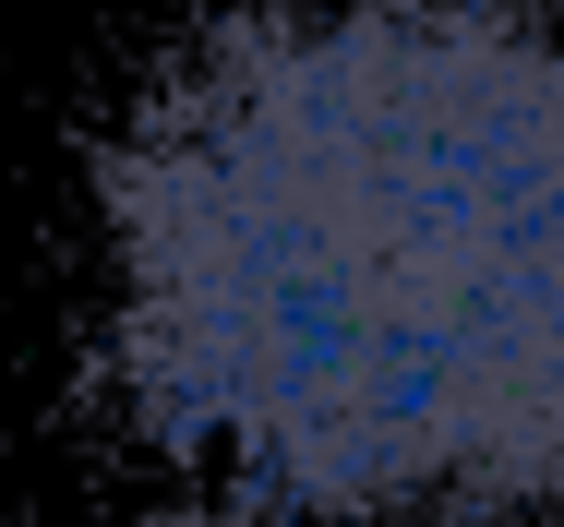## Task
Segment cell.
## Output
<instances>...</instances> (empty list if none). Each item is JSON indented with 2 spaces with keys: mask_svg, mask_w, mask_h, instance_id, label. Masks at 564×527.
Listing matches in <instances>:
<instances>
[{
  "mask_svg": "<svg viewBox=\"0 0 564 527\" xmlns=\"http://www.w3.org/2000/svg\"><path fill=\"white\" fill-rule=\"evenodd\" d=\"M109 372L276 527L564 516V12L240 0L97 156Z\"/></svg>",
  "mask_w": 564,
  "mask_h": 527,
  "instance_id": "6da1fadb",
  "label": "cell"
},
{
  "mask_svg": "<svg viewBox=\"0 0 564 527\" xmlns=\"http://www.w3.org/2000/svg\"><path fill=\"white\" fill-rule=\"evenodd\" d=\"M181 527H205V516H181Z\"/></svg>",
  "mask_w": 564,
  "mask_h": 527,
  "instance_id": "7a4b0ae2",
  "label": "cell"
}]
</instances>
